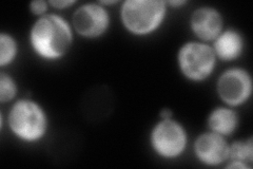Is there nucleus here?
Listing matches in <instances>:
<instances>
[{
	"label": "nucleus",
	"mask_w": 253,
	"mask_h": 169,
	"mask_svg": "<svg viewBox=\"0 0 253 169\" xmlns=\"http://www.w3.org/2000/svg\"><path fill=\"white\" fill-rule=\"evenodd\" d=\"M31 37L34 49L45 58L59 57L67 51L71 43V32L67 22L54 15L39 19Z\"/></svg>",
	"instance_id": "f257e3e1"
},
{
	"label": "nucleus",
	"mask_w": 253,
	"mask_h": 169,
	"mask_svg": "<svg viewBox=\"0 0 253 169\" xmlns=\"http://www.w3.org/2000/svg\"><path fill=\"white\" fill-rule=\"evenodd\" d=\"M165 4L152 0H130L123 7V19L129 30L137 34L152 31L161 22Z\"/></svg>",
	"instance_id": "f03ea898"
},
{
	"label": "nucleus",
	"mask_w": 253,
	"mask_h": 169,
	"mask_svg": "<svg viewBox=\"0 0 253 169\" xmlns=\"http://www.w3.org/2000/svg\"><path fill=\"white\" fill-rule=\"evenodd\" d=\"M12 130L27 141L41 138L44 132L45 117L36 104L28 101L17 103L10 113Z\"/></svg>",
	"instance_id": "7ed1b4c3"
},
{
	"label": "nucleus",
	"mask_w": 253,
	"mask_h": 169,
	"mask_svg": "<svg viewBox=\"0 0 253 169\" xmlns=\"http://www.w3.org/2000/svg\"><path fill=\"white\" fill-rule=\"evenodd\" d=\"M179 63L188 77L203 79L210 74L214 66V54L205 45L188 44L179 53Z\"/></svg>",
	"instance_id": "20e7f679"
},
{
	"label": "nucleus",
	"mask_w": 253,
	"mask_h": 169,
	"mask_svg": "<svg viewBox=\"0 0 253 169\" xmlns=\"http://www.w3.org/2000/svg\"><path fill=\"white\" fill-rule=\"evenodd\" d=\"M155 149L165 157H175L183 151L186 135L176 123L165 120L158 125L152 134Z\"/></svg>",
	"instance_id": "39448f33"
},
{
	"label": "nucleus",
	"mask_w": 253,
	"mask_h": 169,
	"mask_svg": "<svg viewBox=\"0 0 253 169\" xmlns=\"http://www.w3.org/2000/svg\"><path fill=\"white\" fill-rule=\"evenodd\" d=\"M250 90V78L242 70H230L226 72L218 82L220 98L230 105L243 103L248 98Z\"/></svg>",
	"instance_id": "423d86ee"
},
{
	"label": "nucleus",
	"mask_w": 253,
	"mask_h": 169,
	"mask_svg": "<svg viewBox=\"0 0 253 169\" xmlns=\"http://www.w3.org/2000/svg\"><path fill=\"white\" fill-rule=\"evenodd\" d=\"M73 22L79 34L94 37L101 34L107 28L108 15L96 4H86L75 12Z\"/></svg>",
	"instance_id": "0eeeda50"
},
{
	"label": "nucleus",
	"mask_w": 253,
	"mask_h": 169,
	"mask_svg": "<svg viewBox=\"0 0 253 169\" xmlns=\"http://www.w3.org/2000/svg\"><path fill=\"white\" fill-rule=\"evenodd\" d=\"M195 150L199 158L205 163L218 164L228 157L229 148L226 142L217 134H205L197 140Z\"/></svg>",
	"instance_id": "6e6552de"
},
{
	"label": "nucleus",
	"mask_w": 253,
	"mask_h": 169,
	"mask_svg": "<svg viewBox=\"0 0 253 169\" xmlns=\"http://www.w3.org/2000/svg\"><path fill=\"white\" fill-rule=\"evenodd\" d=\"M220 26V16L212 9H200L192 16L193 30L203 39L214 38L218 34Z\"/></svg>",
	"instance_id": "1a4fd4ad"
},
{
	"label": "nucleus",
	"mask_w": 253,
	"mask_h": 169,
	"mask_svg": "<svg viewBox=\"0 0 253 169\" xmlns=\"http://www.w3.org/2000/svg\"><path fill=\"white\" fill-rule=\"evenodd\" d=\"M215 49L220 58L233 59L239 56L243 49L242 38L235 32H226L218 37Z\"/></svg>",
	"instance_id": "9d476101"
},
{
	"label": "nucleus",
	"mask_w": 253,
	"mask_h": 169,
	"mask_svg": "<svg viewBox=\"0 0 253 169\" xmlns=\"http://www.w3.org/2000/svg\"><path fill=\"white\" fill-rule=\"evenodd\" d=\"M210 126L214 131L220 134L231 133L236 126V115L228 109H217L210 116Z\"/></svg>",
	"instance_id": "9b49d317"
},
{
	"label": "nucleus",
	"mask_w": 253,
	"mask_h": 169,
	"mask_svg": "<svg viewBox=\"0 0 253 169\" xmlns=\"http://www.w3.org/2000/svg\"><path fill=\"white\" fill-rule=\"evenodd\" d=\"M231 158L236 161V162H241L242 160H252V144L251 142L248 143H235L231 150H230Z\"/></svg>",
	"instance_id": "f8f14e48"
},
{
	"label": "nucleus",
	"mask_w": 253,
	"mask_h": 169,
	"mask_svg": "<svg viewBox=\"0 0 253 169\" xmlns=\"http://www.w3.org/2000/svg\"><path fill=\"white\" fill-rule=\"evenodd\" d=\"M0 48H1L0 63H1V65H5V63L9 62L15 55V44L9 36L1 34V38H0Z\"/></svg>",
	"instance_id": "ddd939ff"
},
{
	"label": "nucleus",
	"mask_w": 253,
	"mask_h": 169,
	"mask_svg": "<svg viewBox=\"0 0 253 169\" xmlns=\"http://www.w3.org/2000/svg\"><path fill=\"white\" fill-rule=\"evenodd\" d=\"M15 94V86L10 77L6 75H1L0 79V99L1 102H6L11 100Z\"/></svg>",
	"instance_id": "4468645a"
},
{
	"label": "nucleus",
	"mask_w": 253,
	"mask_h": 169,
	"mask_svg": "<svg viewBox=\"0 0 253 169\" xmlns=\"http://www.w3.org/2000/svg\"><path fill=\"white\" fill-rule=\"evenodd\" d=\"M32 11H33L35 14H42L45 11L46 9V4L44 1H34L31 5Z\"/></svg>",
	"instance_id": "2eb2a0df"
},
{
	"label": "nucleus",
	"mask_w": 253,
	"mask_h": 169,
	"mask_svg": "<svg viewBox=\"0 0 253 169\" xmlns=\"http://www.w3.org/2000/svg\"><path fill=\"white\" fill-rule=\"evenodd\" d=\"M52 4L57 7H63V6H68L70 4H72V1H53Z\"/></svg>",
	"instance_id": "dca6fc26"
},
{
	"label": "nucleus",
	"mask_w": 253,
	"mask_h": 169,
	"mask_svg": "<svg viewBox=\"0 0 253 169\" xmlns=\"http://www.w3.org/2000/svg\"><path fill=\"white\" fill-rule=\"evenodd\" d=\"M162 116L164 118H169L171 116V112L169 110H166V111H163L162 112Z\"/></svg>",
	"instance_id": "f3484780"
}]
</instances>
